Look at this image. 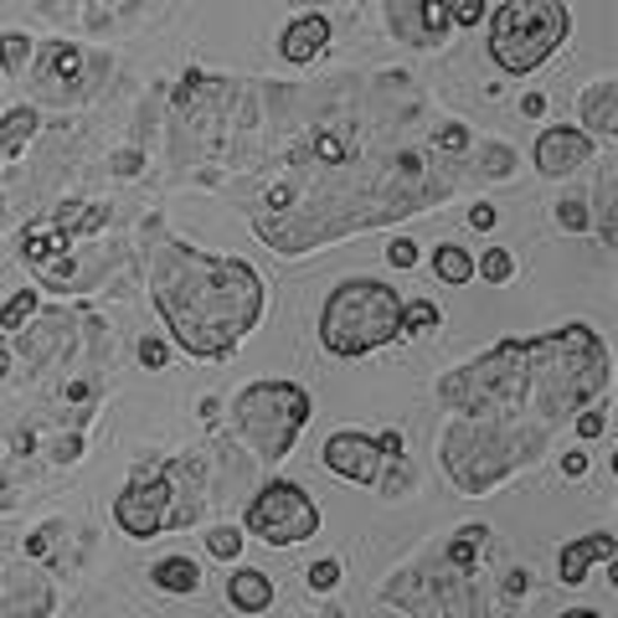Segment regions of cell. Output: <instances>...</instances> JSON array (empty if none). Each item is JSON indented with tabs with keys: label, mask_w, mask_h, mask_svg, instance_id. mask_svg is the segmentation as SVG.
I'll return each mask as SVG.
<instances>
[{
	"label": "cell",
	"mask_w": 618,
	"mask_h": 618,
	"mask_svg": "<svg viewBox=\"0 0 618 618\" xmlns=\"http://www.w3.org/2000/svg\"><path fill=\"white\" fill-rule=\"evenodd\" d=\"M526 587H531V572H510V577H505V598H526Z\"/></svg>",
	"instance_id": "obj_39"
},
{
	"label": "cell",
	"mask_w": 618,
	"mask_h": 618,
	"mask_svg": "<svg viewBox=\"0 0 618 618\" xmlns=\"http://www.w3.org/2000/svg\"><path fill=\"white\" fill-rule=\"evenodd\" d=\"M485 526H464V531L453 536V547H449V562L453 568H469V562H474V557L485 552Z\"/></svg>",
	"instance_id": "obj_22"
},
{
	"label": "cell",
	"mask_w": 618,
	"mask_h": 618,
	"mask_svg": "<svg viewBox=\"0 0 618 618\" xmlns=\"http://www.w3.org/2000/svg\"><path fill=\"white\" fill-rule=\"evenodd\" d=\"M319 459H325L330 474L351 480V485H377V480H382V464H386V453L377 449L371 434H330Z\"/></svg>",
	"instance_id": "obj_8"
},
{
	"label": "cell",
	"mask_w": 618,
	"mask_h": 618,
	"mask_svg": "<svg viewBox=\"0 0 618 618\" xmlns=\"http://www.w3.org/2000/svg\"><path fill=\"white\" fill-rule=\"evenodd\" d=\"M325 42H330V21L319 16V11H310V16H300L284 36H279V52H284V63L304 67V63H315L319 52H325Z\"/></svg>",
	"instance_id": "obj_12"
},
{
	"label": "cell",
	"mask_w": 618,
	"mask_h": 618,
	"mask_svg": "<svg viewBox=\"0 0 618 618\" xmlns=\"http://www.w3.org/2000/svg\"><path fill=\"white\" fill-rule=\"evenodd\" d=\"M598 562H614V531H593V536H577L557 552V583L562 587H583L587 572Z\"/></svg>",
	"instance_id": "obj_10"
},
{
	"label": "cell",
	"mask_w": 618,
	"mask_h": 618,
	"mask_svg": "<svg viewBox=\"0 0 618 618\" xmlns=\"http://www.w3.org/2000/svg\"><path fill=\"white\" fill-rule=\"evenodd\" d=\"M593 150H598V145H593L583 130H572V124H552V130H541V139H536V170H541V176H552V181H562V176H572L577 166H587Z\"/></svg>",
	"instance_id": "obj_9"
},
{
	"label": "cell",
	"mask_w": 618,
	"mask_h": 618,
	"mask_svg": "<svg viewBox=\"0 0 618 618\" xmlns=\"http://www.w3.org/2000/svg\"><path fill=\"white\" fill-rule=\"evenodd\" d=\"M598 386H608V351L587 325H568L536 340H501L480 361L449 371L438 382V402L469 423H510L526 407L541 423H557Z\"/></svg>",
	"instance_id": "obj_1"
},
{
	"label": "cell",
	"mask_w": 618,
	"mask_h": 618,
	"mask_svg": "<svg viewBox=\"0 0 618 618\" xmlns=\"http://www.w3.org/2000/svg\"><path fill=\"white\" fill-rule=\"evenodd\" d=\"M598 434H608V402H603L598 413H583V418H577V438H598Z\"/></svg>",
	"instance_id": "obj_32"
},
{
	"label": "cell",
	"mask_w": 618,
	"mask_h": 618,
	"mask_svg": "<svg viewBox=\"0 0 618 618\" xmlns=\"http://www.w3.org/2000/svg\"><path fill=\"white\" fill-rule=\"evenodd\" d=\"M78 67H83V52L72 47V42H57V47L47 52V88L57 93V83H78Z\"/></svg>",
	"instance_id": "obj_18"
},
{
	"label": "cell",
	"mask_w": 618,
	"mask_h": 618,
	"mask_svg": "<svg viewBox=\"0 0 618 618\" xmlns=\"http://www.w3.org/2000/svg\"><path fill=\"white\" fill-rule=\"evenodd\" d=\"M32 315H36V294H32V289H21V294H11V300L0 304V325H5V330L26 325Z\"/></svg>",
	"instance_id": "obj_23"
},
{
	"label": "cell",
	"mask_w": 618,
	"mask_h": 618,
	"mask_svg": "<svg viewBox=\"0 0 618 618\" xmlns=\"http://www.w3.org/2000/svg\"><path fill=\"white\" fill-rule=\"evenodd\" d=\"M36 124H42V119H36V109H11V114H5V124H0V160H16L21 150H26V139H32L36 134Z\"/></svg>",
	"instance_id": "obj_16"
},
{
	"label": "cell",
	"mask_w": 618,
	"mask_h": 618,
	"mask_svg": "<svg viewBox=\"0 0 618 618\" xmlns=\"http://www.w3.org/2000/svg\"><path fill=\"white\" fill-rule=\"evenodd\" d=\"M614 196H618V186H614V176L603 181V212H598V222H603V248H614L618 243V222H614Z\"/></svg>",
	"instance_id": "obj_26"
},
{
	"label": "cell",
	"mask_w": 618,
	"mask_h": 618,
	"mask_svg": "<svg viewBox=\"0 0 618 618\" xmlns=\"http://www.w3.org/2000/svg\"><path fill=\"white\" fill-rule=\"evenodd\" d=\"M114 166H119V176H134V166H139V155H119Z\"/></svg>",
	"instance_id": "obj_43"
},
{
	"label": "cell",
	"mask_w": 618,
	"mask_h": 618,
	"mask_svg": "<svg viewBox=\"0 0 618 618\" xmlns=\"http://www.w3.org/2000/svg\"><path fill=\"white\" fill-rule=\"evenodd\" d=\"M438 319H443V310L434 300H402V340H413L423 330H438Z\"/></svg>",
	"instance_id": "obj_19"
},
{
	"label": "cell",
	"mask_w": 618,
	"mask_h": 618,
	"mask_svg": "<svg viewBox=\"0 0 618 618\" xmlns=\"http://www.w3.org/2000/svg\"><path fill=\"white\" fill-rule=\"evenodd\" d=\"M32 63V36L26 32H5L0 36V67H5V78H21V67Z\"/></svg>",
	"instance_id": "obj_21"
},
{
	"label": "cell",
	"mask_w": 618,
	"mask_h": 618,
	"mask_svg": "<svg viewBox=\"0 0 618 618\" xmlns=\"http://www.w3.org/2000/svg\"><path fill=\"white\" fill-rule=\"evenodd\" d=\"M114 520L124 536L150 541V536H160V531H186V526L196 520V510H181V505H176L170 464H160V469H150V474L139 469L130 485H124V495L114 501Z\"/></svg>",
	"instance_id": "obj_6"
},
{
	"label": "cell",
	"mask_w": 618,
	"mask_h": 618,
	"mask_svg": "<svg viewBox=\"0 0 618 618\" xmlns=\"http://www.w3.org/2000/svg\"><path fill=\"white\" fill-rule=\"evenodd\" d=\"M227 603H233L237 614H268L273 608V583H268L263 572L243 568L227 577Z\"/></svg>",
	"instance_id": "obj_13"
},
{
	"label": "cell",
	"mask_w": 618,
	"mask_h": 618,
	"mask_svg": "<svg viewBox=\"0 0 618 618\" xmlns=\"http://www.w3.org/2000/svg\"><path fill=\"white\" fill-rule=\"evenodd\" d=\"M562 474H568V480H583V474H587V453H583V449H568V453H562Z\"/></svg>",
	"instance_id": "obj_37"
},
{
	"label": "cell",
	"mask_w": 618,
	"mask_h": 618,
	"mask_svg": "<svg viewBox=\"0 0 618 618\" xmlns=\"http://www.w3.org/2000/svg\"><path fill=\"white\" fill-rule=\"evenodd\" d=\"M78 449H83V443H78V438H63V443H57V453H52V459H57V464H72V459H78Z\"/></svg>",
	"instance_id": "obj_42"
},
{
	"label": "cell",
	"mask_w": 618,
	"mask_h": 618,
	"mask_svg": "<svg viewBox=\"0 0 618 618\" xmlns=\"http://www.w3.org/2000/svg\"><path fill=\"white\" fill-rule=\"evenodd\" d=\"M562 618H603V614H598V608H568Z\"/></svg>",
	"instance_id": "obj_44"
},
{
	"label": "cell",
	"mask_w": 618,
	"mask_h": 618,
	"mask_svg": "<svg viewBox=\"0 0 618 618\" xmlns=\"http://www.w3.org/2000/svg\"><path fill=\"white\" fill-rule=\"evenodd\" d=\"M377 449H382L386 459H402V449H407V438H402L397 428H386V434H377Z\"/></svg>",
	"instance_id": "obj_36"
},
{
	"label": "cell",
	"mask_w": 618,
	"mask_h": 618,
	"mask_svg": "<svg viewBox=\"0 0 618 618\" xmlns=\"http://www.w3.org/2000/svg\"><path fill=\"white\" fill-rule=\"evenodd\" d=\"M335 583H340V562H330V557H325V562H315V568H310V587H315V593H330Z\"/></svg>",
	"instance_id": "obj_31"
},
{
	"label": "cell",
	"mask_w": 618,
	"mask_h": 618,
	"mask_svg": "<svg viewBox=\"0 0 618 618\" xmlns=\"http://www.w3.org/2000/svg\"><path fill=\"white\" fill-rule=\"evenodd\" d=\"M386 263H392V268H413V263H418V243H413V237H392Z\"/></svg>",
	"instance_id": "obj_30"
},
{
	"label": "cell",
	"mask_w": 618,
	"mask_h": 618,
	"mask_svg": "<svg viewBox=\"0 0 618 618\" xmlns=\"http://www.w3.org/2000/svg\"><path fill=\"white\" fill-rule=\"evenodd\" d=\"M289 201H294V186H273L268 191V212H284Z\"/></svg>",
	"instance_id": "obj_40"
},
{
	"label": "cell",
	"mask_w": 618,
	"mask_h": 618,
	"mask_svg": "<svg viewBox=\"0 0 618 618\" xmlns=\"http://www.w3.org/2000/svg\"><path fill=\"white\" fill-rule=\"evenodd\" d=\"M5 367H11V351H5V346H0V377H5Z\"/></svg>",
	"instance_id": "obj_45"
},
{
	"label": "cell",
	"mask_w": 618,
	"mask_h": 618,
	"mask_svg": "<svg viewBox=\"0 0 618 618\" xmlns=\"http://www.w3.org/2000/svg\"><path fill=\"white\" fill-rule=\"evenodd\" d=\"M402 340V294L382 279H346L319 310V346L340 361Z\"/></svg>",
	"instance_id": "obj_3"
},
{
	"label": "cell",
	"mask_w": 618,
	"mask_h": 618,
	"mask_svg": "<svg viewBox=\"0 0 618 618\" xmlns=\"http://www.w3.org/2000/svg\"><path fill=\"white\" fill-rule=\"evenodd\" d=\"M150 289L176 346H186L201 361L233 356L263 315V279L243 258H217L186 243L155 252Z\"/></svg>",
	"instance_id": "obj_2"
},
{
	"label": "cell",
	"mask_w": 618,
	"mask_h": 618,
	"mask_svg": "<svg viewBox=\"0 0 618 618\" xmlns=\"http://www.w3.org/2000/svg\"><path fill=\"white\" fill-rule=\"evenodd\" d=\"M443 5H449L453 26H480L485 21V0H443Z\"/></svg>",
	"instance_id": "obj_27"
},
{
	"label": "cell",
	"mask_w": 618,
	"mask_h": 618,
	"mask_svg": "<svg viewBox=\"0 0 618 618\" xmlns=\"http://www.w3.org/2000/svg\"><path fill=\"white\" fill-rule=\"evenodd\" d=\"M557 222H562L568 233H583V227H587V201L568 196V201H562V206H557Z\"/></svg>",
	"instance_id": "obj_28"
},
{
	"label": "cell",
	"mask_w": 618,
	"mask_h": 618,
	"mask_svg": "<svg viewBox=\"0 0 618 618\" xmlns=\"http://www.w3.org/2000/svg\"><path fill=\"white\" fill-rule=\"evenodd\" d=\"M52 614V587H36L32 603H11V608H0V618H47Z\"/></svg>",
	"instance_id": "obj_24"
},
{
	"label": "cell",
	"mask_w": 618,
	"mask_h": 618,
	"mask_svg": "<svg viewBox=\"0 0 618 618\" xmlns=\"http://www.w3.org/2000/svg\"><path fill=\"white\" fill-rule=\"evenodd\" d=\"M520 114H526V119H541V114H547V99H541V93H526V99H520Z\"/></svg>",
	"instance_id": "obj_41"
},
{
	"label": "cell",
	"mask_w": 618,
	"mask_h": 618,
	"mask_svg": "<svg viewBox=\"0 0 618 618\" xmlns=\"http://www.w3.org/2000/svg\"><path fill=\"white\" fill-rule=\"evenodd\" d=\"M469 227H480V233H485V227H495V206H490V201H474V212H469Z\"/></svg>",
	"instance_id": "obj_38"
},
{
	"label": "cell",
	"mask_w": 618,
	"mask_h": 618,
	"mask_svg": "<svg viewBox=\"0 0 618 618\" xmlns=\"http://www.w3.org/2000/svg\"><path fill=\"white\" fill-rule=\"evenodd\" d=\"M386 26H392V36H402L407 47H428V32H423V0H386Z\"/></svg>",
	"instance_id": "obj_15"
},
{
	"label": "cell",
	"mask_w": 618,
	"mask_h": 618,
	"mask_svg": "<svg viewBox=\"0 0 618 618\" xmlns=\"http://www.w3.org/2000/svg\"><path fill=\"white\" fill-rule=\"evenodd\" d=\"M206 552H212V557H222V562H233V557L243 552V536H237L233 526H217V531L206 536Z\"/></svg>",
	"instance_id": "obj_25"
},
{
	"label": "cell",
	"mask_w": 618,
	"mask_h": 618,
	"mask_svg": "<svg viewBox=\"0 0 618 618\" xmlns=\"http://www.w3.org/2000/svg\"><path fill=\"white\" fill-rule=\"evenodd\" d=\"M166 340H139V361H145V367H150V371H160V367H166Z\"/></svg>",
	"instance_id": "obj_34"
},
{
	"label": "cell",
	"mask_w": 618,
	"mask_h": 618,
	"mask_svg": "<svg viewBox=\"0 0 618 618\" xmlns=\"http://www.w3.org/2000/svg\"><path fill=\"white\" fill-rule=\"evenodd\" d=\"M434 145H443V150L464 155L469 150V130L464 124H443V130H434Z\"/></svg>",
	"instance_id": "obj_29"
},
{
	"label": "cell",
	"mask_w": 618,
	"mask_h": 618,
	"mask_svg": "<svg viewBox=\"0 0 618 618\" xmlns=\"http://www.w3.org/2000/svg\"><path fill=\"white\" fill-rule=\"evenodd\" d=\"M150 583L160 587V593H196L201 587V568L191 562V557H166V562H155L150 568Z\"/></svg>",
	"instance_id": "obj_14"
},
{
	"label": "cell",
	"mask_w": 618,
	"mask_h": 618,
	"mask_svg": "<svg viewBox=\"0 0 618 618\" xmlns=\"http://www.w3.org/2000/svg\"><path fill=\"white\" fill-rule=\"evenodd\" d=\"M310 413H315V402L300 382H252L233 402V428L258 459L279 464V459H289Z\"/></svg>",
	"instance_id": "obj_4"
},
{
	"label": "cell",
	"mask_w": 618,
	"mask_h": 618,
	"mask_svg": "<svg viewBox=\"0 0 618 618\" xmlns=\"http://www.w3.org/2000/svg\"><path fill=\"white\" fill-rule=\"evenodd\" d=\"M485 176H510V166H516V155H510V150H505V145H490V150H485Z\"/></svg>",
	"instance_id": "obj_33"
},
{
	"label": "cell",
	"mask_w": 618,
	"mask_h": 618,
	"mask_svg": "<svg viewBox=\"0 0 618 618\" xmlns=\"http://www.w3.org/2000/svg\"><path fill=\"white\" fill-rule=\"evenodd\" d=\"M434 273L443 284H469L474 279V252H464L459 243H443V248H434Z\"/></svg>",
	"instance_id": "obj_17"
},
{
	"label": "cell",
	"mask_w": 618,
	"mask_h": 618,
	"mask_svg": "<svg viewBox=\"0 0 618 618\" xmlns=\"http://www.w3.org/2000/svg\"><path fill=\"white\" fill-rule=\"evenodd\" d=\"M52 536H57V520H47L42 531H32V541H26V557H47L52 552Z\"/></svg>",
	"instance_id": "obj_35"
},
{
	"label": "cell",
	"mask_w": 618,
	"mask_h": 618,
	"mask_svg": "<svg viewBox=\"0 0 618 618\" xmlns=\"http://www.w3.org/2000/svg\"><path fill=\"white\" fill-rule=\"evenodd\" d=\"M583 134L593 139V145H614L618 139V83L614 78H603V83H593L583 93Z\"/></svg>",
	"instance_id": "obj_11"
},
{
	"label": "cell",
	"mask_w": 618,
	"mask_h": 618,
	"mask_svg": "<svg viewBox=\"0 0 618 618\" xmlns=\"http://www.w3.org/2000/svg\"><path fill=\"white\" fill-rule=\"evenodd\" d=\"M243 526L268 547H300L319 531V505L294 480H268L243 510Z\"/></svg>",
	"instance_id": "obj_7"
},
{
	"label": "cell",
	"mask_w": 618,
	"mask_h": 618,
	"mask_svg": "<svg viewBox=\"0 0 618 618\" xmlns=\"http://www.w3.org/2000/svg\"><path fill=\"white\" fill-rule=\"evenodd\" d=\"M474 273H480L485 284H510V279H516V252L510 248H485L480 252V263H474Z\"/></svg>",
	"instance_id": "obj_20"
},
{
	"label": "cell",
	"mask_w": 618,
	"mask_h": 618,
	"mask_svg": "<svg viewBox=\"0 0 618 618\" xmlns=\"http://www.w3.org/2000/svg\"><path fill=\"white\" fill-rule=\"evenodd\" d=\"M572 32L568 0H501L490 21V57L505 72H536Z\"/></svg>",
	"instance_id": "obj_5"
}]
</instances>
